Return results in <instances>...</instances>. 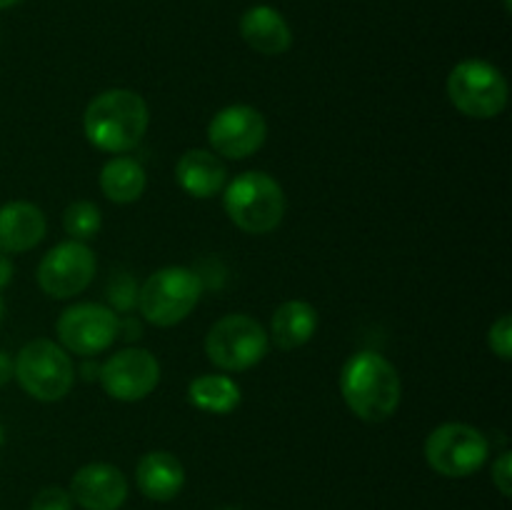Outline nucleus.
Listing matches in <instances>:
<instances>
[{"label": "nucleus", "mask_w": 512, "mask_h": 510, "mask_svg": "<svg viewBox=\"0 0 512 510\" xmlns=\"http://www.w3.org/2000/svg\"><path fill=\"white\" fill-rule=\"evenodd\" d=\"M340 395L350 413L363 423H385L403 400L398 368L375 350L353 353L340 368Z\"/></svg>", "instance_id": "obj_1"}, {"label": "nucleus", "mask_w": 512, "mask_h": 510, "mask_svg": "<svg viewBox=\"0 0 512 510\" xmlns=\"http://www.w3.org/2000/svg\"><path fill=\"white\" fill-rule=\"evenodd\" d=\"M150 125L148 103L128 88H110L95 95L83 113V133L93 148L125 155L140 145Z\"/></svg>", "instance_id": "obj_2"}, {"label": "nucleus", "mask_w": 512, "mask_h": 510, "mask_svg": "<svg viewBox=\"0 0 512 510\" xmlns=\"http://www.w3.org/2000/svg\"><path fill=\"white\" fill-rule=\"evenodd\" d=\"M225 215L248 235H268L280 228L288 210L285 190L273 175L248 170L235 175L223 188Z\"/></svg>", "instance_id": "obj_3"}, {"label": "nucleus", "mask_w": 512, "mask_h": 510, "mask_svg": "<svg viewBox=\"0 0 512 510\" xmlns=\"http://www.w3.org/2000/svg\"><path fill=\"white\" fill-rule=\"evenodd\" d=\"M203 290V280L193 268L165 265L140 283L138 313L155 328H173L198 308Z\"/></svg>", "instance_id": "obj_4"}, {"label": "nucleus", "mask_w": 512, "mask_h": 510, "mask_svg": "<svg viewBox=\"0 0 512 510\" xmlns=\"http://www.w3.org/2000/svg\"><path fill=\"white\" fill-rule=\"evenodd\" d=\"M13 378L33 400L58 403L73 390L78 375L63 345L50 338H35L15 355Z\"/></svg>", "instance_id": "obj_5"}, {"label": "nucleus", "mask_w": 512, "mask_h": 510, "mask_svg": "<svg viewBox=\"0 0 512 510\" xmlns=\"http://www.w3.org/2000/svg\"><path fill=\"white\" fill-rule=\"evenodd\" d=\"M448 100L473 120H493L508 108L510 85L498 65L483 58L460 60L445 80Z\"/></svg>", "instance_id": "obj_6"}, {"label": "nucleus", "mask_w": 512, "mask_h": 510, "mask_svg": "<svg viewBox=\"0 0 512 510\" xmlns=\"http://www.w3.org/2000/svg\"><path fill=\"white\" fill-rule=\"evenodd\" d=\"M270 350L268 330L248 313L223 315L205 335V355L220 373H245Z\"/></svg>", "instance_id": "obj_7"}, {"label": "nucleus", "mask_w": 512, "mask_h": 510, "mask_svg": "<svg viewBox=\"0 0 512 510\" xmlns=\"http://www.w3.org/2000/svg\"><path fill=\"white\" fill-rule=\"evenodd\" d=\"M425 463L443 478H470L490 458V440L468 423H443L425 438Z\"/></svg>", "instance_id": "obj_8"}, {"label": "nucleus", "mask_w": 512, "mask_h": 510, "mask_svg": "<svg viewBox=\"0 0 512 510\" xmlns=\"http://www.w3.org/2000/svg\"><path fill=\"white\" fill-rule=\"evenodd\" d=\"M55 335L70 355L95 358L120 340V315L103 303H73L58 315Z\"/></svg>", "instance_id": "obj_9"}, {"label": "nucleus", "mask_w": 512, "mask_h": 510, "mask_svg": "<svg viewBox=\"0 0 512 510\" xmlns=\"http://www.w3.org/2000/svg\"><path fill=\"white\" fill-rule=\"evenodd\" d=\"M98 273V258L88 243L63 240L53 245L38 263V285L48 298L68 300L88 290Z\"/></svg>", "instance_id": "obj_10"}, {"label": "nucleus", "mask_w": 512, "mask_h": 510, "mask_svg": "<svg viewBox=\"0 0 512 510\" xmlns=\"http://www.w3.org/2000/svg\"><path fill=\"white\" fill-rule=\"evenodd\" d=\"M160 375L163 370L150 350L128 345L100 363L98 383L118 403H140L155 393Z\"/></svg>", "instance_id": "obj_11"}, {"label": "nucleus", "mask_w": 512, "mask_h": 510, "mask_svg": "<svg viewBox=\"0 0 512 510\" xmlns=\"http://www.w3.org/2000/svg\"><path fill=\"white\" fill-rule=\"evenodd\" d=\"M265 140H268V120L253 105H225L208 123L210 150L220 158L245 160L258 153Z\"/></svg>", "instance_id": "obj_12"}, {"label": "nucleus", "mask_w": 512, "mask_h": 510, "mask_svg": "<svg viewBox=\"0 0 512 510\" xmlns=\"http://www.w3.org/2000/svg\"><path fill=\"white\" fill-rule=\"evenodd\" d=\"M70 495L85 510H120L128 500V478L113 463H88L75 470Z\"/></svg>", "instance_id": "obj_13"}, {"label": "nucleus", "mask_w": 512, "mask_h": 510, "mask_svg": "<svg viewBox=\"0 0 512 510\" xmlns=\"http://www.w3.org/2000/svg\"><path fill=\"white\" fill-rule=\"evenodd\" d=\"M48 233V218L30 200L0 205V253L15 255L38 248Z\"/></svg>", "instance_id": "obj_14"}, {"label": "nucleus", "mask_w": 512, "mask_h": 510, "mask_svg": "<svg viewBox=\"0 0 512 510\" xmlns=\"http://www.w3.org/2000/svg\"><path fill=\"white\" fill-rule=\"evenodd\" d=\"M175 180L190 198L208 200L223 193L228 185V168L213 150L190 148L175 163Z\"/></svg>", "instance_id": "obj_15"}, {"label": "nucleus", "mask_w": 512, "mask_h": 510, "mask_svg": "<svg viewBox=\"0 0 512 510\" xmlns=\"http://www.w3.org/2000/svg\"><path fill=\"white\" fill-rule=\"evenodd\" d=\"M135 485L140 493L155 503H168L178 498L185 485V468L178 455L168 450H150L138 460L135 468Z\"/></svg>", "instance_id": "obj_16"}, {"label": "nucleus", "mask_w": 512, "mask_h": 510, "mask_svg": "<svg viewBox=\"0 0 512 510\" xmlns=\"http://www.w3.org/2000/svg\"><path fill=\"white\" fill-rule=\"evenodd\" d=\"M240 35L260 55H283L293 45V30L273 5H253L240 18Z\"/></svg>", "instance_id": "obj_17"}, {"label": "nucleus", "mask_w": 512, "mask_h": 510, "mask_svg": "<svg viewBox=\"0 0 512 510\" xmlns=\"http://www.w3.org/2000/svg\"><path fill=\"white\" fill-rule=\"evenodd\" d=\"M318 333V310L308 300H285L270 318L268 338L278 350H298Z\"/></svg>", "instance_id": "obj_18"}, {"label": "nucleus", "mask_w": 512, "mask_h": 510, "mask_svg": "<svg viewBox=\"0 0 512 510\" xmlns=\"http://www.w3.org/2000/svg\"><path fill=\"white\" fill-rule=\"evenodd\" d=\"M100 193L118 205H130L140 200V195L148 188V173L143 163L133 155H113L105 160L98 175Z\"/></svg>", "instance_id": "obj_19"}, {"label": "nucleus", "mask_w": 512, "mask_h": 510, "mask_svg": "<svg viewBox=\"0 0 512 510\" xmlns=\"http://www.w3.org/2000/svg\"><path fill=\"white\" fill-rule=\"evenodd\" d=\"M188 403L208 415H228L243 403L238 380L228 373H203L188 383Z\"/></svg>", "instance_id": "obj_20"}, {"label": "nucleus", "mask_w": 512, "mask_h": 510, "mask_svg": "<svg viewBox=\"0 0 512 510\" xmlns=\"http://www.w3.org/2000/svg\"><path fill=\"white\" fill-rule=\"evenodd\" d=\"M63 228L70 240L88 243L103 228V213L93 200H73L63 213Z\"/></svg>", "instance_id": "obj_21"}, {"label": "nucleus", "mask_w": 512, "mask_h": 510, "mask_svg": "<svg viewBox=\"0 0 512 510\" xmlns=\"http://www.w3.org/2000/svg\"><path fill=\"white\" fill-rule=\"evenodd\" d=\"M138 295H140V283L135 280L133 273H120L110 275L108 285H105V300H108V308L118 315H130L133 310H138Z\"/></svg>", "instance_id": "obj_22"}, {"label": "nucleus", "mask_w": 512, "mask_h": 510, "mask_svg": "<svg viewBox=\"0 0 512 510\" xmlns=\"http://www.w3.org/2000/svg\"><path fill=\"white\" fill-rule=\"evenodd\" d=\"M488 348L498 355L500 360L512 358V318L510 315H500L488 330Z\"/></svg>", "instance_id": "obj_23"}, {"label": "nucleus", "mask_w": 512, "mask_h": 510, "mask_svg": "<svg viewBox=\"0 0 512 510\" xmlns=\"http://www.w3.org/2000/svg\"><path fill=\"white\" fill-rule=\"evenodd\" d=\"M30 510H73V495L60 485H48V488L38 490Z\"/></svg>", "instance_id": "obj_24"}, {"label": "nucleus", "mask_w": 512, "mask_h": 510, "mask_svg": "<svg viewBox=\"0 0 512 510\" xmlns=\"http://www.w3.org/2000/svg\"><path fill=\"white\" fill-rule=\"evenodd\" d=\"M493 485L500 490V495L510 498L512 495V453L503 450L493 463Z\"/></svg>", "instance_id": "obj_25"}, {"label": "nucleus", "mask_w": 512, "mask_h": 510, "mask_svg": "<svg viewBox=\"0 0 512 510\" xmlns=\"http://www.w3.org/2000/svg\"><path fill=\"white\" fill-rule=\"evenodd\" d=\"M118 338H123L125 343H133V340L143 338V323H140V318H135L133 313L120 315V335H118Z\"/></svg>", "instance_id": "obj_26"}, {"label": "nucleus", "mask_w": 512, "mask_h": 510, "mask_svg": "<svg viewBox=\"0 0 512 510\" xmlns=\"http://www.w3.org/2000/svg\"><path fill=\"white\" fill-rule=\"evenodd\" d=\"M83 375L85 383H93V380H98L100 375V363L95 358H83V365L80 368H75V375Z\"/></svg>", "instance_id": "obj_27"}, {"label": "nucleus", "mask_w": 512, "mask_h": 510, "mask_svg": "<svg viewBox=\"0 0 512 510\" xmlns=\"http://www.w3.org/2000/svg\"><path fill=\"white\" fill-rule=\"evenodd\" d=\"M13 275H15L13 260H10V255L0 253V290L8 288L10 280H13Z\"/></svg>", "instance_id": "obj_28"}, {"label": "nucleus", "mask_w": 512, "mask_h": 510, "mask_svg": "<svg viewBox=\"0 0 512 510\" xmlns=\"http://www.w3.org/2000/svg\"><path fill=\"white\" fill-rule=\"evenodd\" d=\"M13 380V358L5 350H0V385Z\"/></svg>", "instance_id": "obj_29"}, {"label": "nucleus", "mask_w": 512, "mask_h": 510, "mask_svg": "<svg viewBox=\"0 0 512 510\" xmlns=\"http://www.w3.org/2000/svg\"><path fill=\"white\" fill-rule=\"evenodd\" d=\"M20 0H0V10H5V8H13V5H18Z\"/></svg>", "instance_id": "obj_30"}, {"label": "nucleus", "mask_w": 512, "mask_h": 510, "mask_svg": "<svg viewBox=\"0 0 512 510\" xmlns=\"http://www.w3.org/2000/svg\"><path fill=\"white\" fill-rule=\"evenodd\" d=\"M3 315H5V303H3V298H0V320H3Z\"/></svg>", "instance_id": "obj_31"}, {"label": "nucleus", "mask_w": 512, "mask_h": 510, "mask_svg": "<svg viewBox=\"0 0 512 510\" xmlns=\"http://www.w3.org/2000/svg\"><path fill=\"white\" fill-rule=\"evenodd\" d=\"M5 443V430H3V425H0V445Z\"/></svg>", "instance_id": "obj_32"}, {"label": "nucleus", "mask_w": 512, "mask_h": 510, "mask_svg": "<svg viewBox=\"0 0 512 510\" xmlns=\"http://www.w3.org/2000/svg\"><path fill=\"white\" fill-rule=\"evenodd\" d=\"M510 8H512V5H510V0H505V10H508V13H510Z\"/></svg>", "instance_id": "obj_33"}, {"label": "nucleus", "mask_w": 512, "mask_h": 510, "mask_svg": "<svg viewBox=\"0 0 512 510\" xmlns=\"http://www.w3.org/2000/svg\"><path fill=\"white\" fill-rule=\"evenodd\" d=\"M220 510H238V508H220Z\"/></svg>", "instance_id": "obj_34"}]
</instances>
